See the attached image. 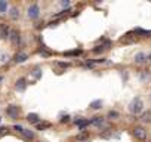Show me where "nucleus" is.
I'll return each mask as SVG.
<instances>
[{
	"label": "nucleus",
	"mask_w": 151,
	"mask_h": 142,
	"mask_svg": "<svg viewBox=\"0 0 151 142\" xmlns=\"http://www.w3.org/2000/svg\"><path fill=\"white\" fill-rule=\"evenodd\" d=\"M133 135H135V138L139 139V141H145V138H147V132H145V129H144L142 126H136V127L133 129Z\"/></svg>",
	"instance_id": "2"
},
{
	"label": "nucleus",
	"mask_w": 151,
	"mask_h": 142,
	"mask_svg": "<svg viewBox=\"0 0 151 142\" xmlns=\"http://www.w3.org/2000/svg\"><path fill=\"white\" fill-rule=\"evenodd\" d=\"M27 120H28L30 123L39 124V120H40V118H39V115H37L36 113H31V114H28V115H27Z\"/></svg>",
	"instance_id": "11"
},
{
	"label": "nucleus",
	"mask_w": 151,
	"mask_h": 142,
	"mask_svg": "<svg viewBox=\"0 0 151 142\" xmlns=\"http://www.w3.org/2000/svg\"><path fill=\"white\" fill-rule=\"evenodd\" d=\"M76 124H77L79 126V129H85L86 126H89L91 124V120H82V118H77V120H76Z\"/></svg>",
	"instance_id": "10"
},
{
	"label": "nucleus",
	"mask_w": 151,
	"mask_h": 142,
	"mask_svg": "<svg viewBox=\"0 0 151 142\" xmlns=\"http://www.w3.org/2000/svg\"><path fill=\"white\" fill-rule=\"evenodd\" d=\"M130 36H132V34H126L124 37L120 39V42H122V43H132V42H135L136 39H135V37H130Z\"/></svg>",
	"instance_id": "15"
},
{
	"label": "nucleus",
	"mask_w": 151,
	"mask_h": 142,
	"mask_svg": "<svg viewBox=\"0 0 151 142\" xmlns=\"http://www.w3.org/2000/svg\"><path fill=\"white\" fill-rule=\"evenodd\" d=\"M56 65H58V67H61V68H68V67H70V64H68V62H58Z\"/></svg>",
	"instance_id": "25"
},
{
	"label": "nucleus",
	"mask_w": 151,
	"mask_h": 142,
	"mask_svg": "<svg viewBox=\"0 0 151 142\" xmlns=\"http://www.w3.org/2000/svg\"><path fill=\"white\" fill-rule=\"evenodd\" d=\"M135 33H136V34H144V36H147V37H151V31H147V30H142V28H136Z\"/></svg>",
	"instance_id": "19"
},
{
	"label": "nucleus",
	"mask_w": 151,
	"mask_h": 142,
	"mask_svg": "<svg viewBox=\"0 0 151 142\" xmlns=\"http://www.w3.org/2000/svg\"><path fill=\"white\" fill-rule=\"evenodd\" d=\"M150 59H151V55H150Z\"/></svg>",
	"instance_id": "30"
},
{
	"label": "nucleus",
	"mask_w": 151,
	"mask_h": 142,
	"mask_svg": "<svg viewBox=\"0 0 151 142\" xmlns=\"http://www.w3.org/2000/svg\"><path fill=\"white\" fill-rule=\"evenodd\" d=\"M9 15H11V18H12V19H17V18L19 16V11H18V8H12Z\"/></svg>",
	"instance_id": "18"
},
{
	"label": "nucleus",
	"mask_w": 151,
	"mask_h": 142,
	"mask_svg": "<svg viewBox=\"0 0 151 142\" xmlns=\"http://www.w3.org/2000/svg\"><path fill=\"white\" fill-rule=\"evenodd\" d=\"M68 121H70V115H65L61 118V123H68Z\"/></svg>",
	"instance_id": "27"
},
{
	"label": "nucleus",
	"mask_w": 151,
	"mask_h": 142,
	"mask_svg": "<svg viewBox=\"0 0 151 142\" xmlns=\"http://www.w3.org/2000/svg\"><path fill=\"white\" fill-rule=\"evenodd\" d=\"M6 132H8V127H0V135H3Z\"/></svg>",
	"instance_id": "29"
},
{
	"label": "nucleus",
	"mask_w": 151,
	"mask_h": 142,
	"mask_svg": "<svg viewBox=\"0 0 151 142\" xmlns=\"http://www.w3.org/2000/svg\"><path fill=\"white\" fill-rule=\"evenodd\" d=\"M6 11H8V2L0 0V14H6Z\"/></svg>",
	"instance_id": "16"
},
{
	"label": "nucleus",
	"mask_w": 151,
	"mask_h": 142,
	"mask_svg": "<svg viewBox=\"0 0 151 142\" xmlns=\"http://www.w3.org/2000/svg\"><path fill=\"white\" fill-rule=\"evenodd\" d=\"M91 124H93V126H96V127H101V126L104 124V118H102V117H93V118L91 120Z\"/></svg>",
	"instance_id": "12"
},
{
	"label": "nucleus",
	"mask_w": 151,
	"mask_h": 142,
	"mask_svg": "<svg viewBox=\"0 0 151 142\" xmlns=\"http://www.w3.org/2000/svg\"><path fill=\"white\" fill-rule=\"evenodd\" d=\"M80 53H82L80 49H77V50H70V52H65V56H77V55H80Z\"/></svg>",
	"instance_id": "20"
},
{
	"label": "nucleus",
	"mask_w": 151,
	"mask_h": 142,
	"mask_svg": "<svg viewBox=\"0 0 151 142\" xmlns=\"http://www.w3.org/2000/svg\"><path fill=\"white\" fill-rule=\"evenodd\" d=\"M142 110H144V102H142L141 98H135V99L130 101V104H129V111H130L132 114H141Z\"/></svg>",
	"instance_id": "1"
},
{
	"label": "nucleus",
	"mask_w": 151,
	"mask_h": 142,
	"mask_svg": "<svg viewBox=\"0 0 151 142\" xmlns=\"http://www.w3.org/2000/svg\"><path fill=\"white\" fill-rule=\"evenodd\" d=\"M11 36V31H9V27L6 24H0V39L6 40L8 37Z\"/></svg>",
	"instance_id": "4"
},
{
	"label": "nucleus",
	"mask_w": 151,
	"mask_h": 142,
	"mask_svg": "<svg viewBox=\"0 0 151 142\" xmlns=\"http://www.w3.org/2000/svg\"><path fill=\"white\" fill-rule=\"evenodd\" d=\"M28 18H31V19H36L37 16H39V14H40V8H39V5H31L30 8H28Z\"/></svg>",
	"instance_id": "3"
},
{
	"label": "nucleus",
	"mask_w": 151,
	"mask_h": 142,
	"mask_svg": "<svg viewBox=\"0 0 151 142\" xmlns=\"http://www.w3.org/2000/svg\"><path fill=\"white\" fill-rule=\"evenodd\" d=\"M24 135H25V138H28V139H33L34 138V132L33 130H28V129H24V132H22Z\"/></svg>",
	"instance_id": "21"
},
{
	"label": "nucleus",
	"mask_w": 151,
	"mask_h": 142,
	"mask_svg": "<svg viewBox=\"0 0 151 142\" xmlns=\"http://www.w3.org/2000/svg\"><path fill=\"white\" fill-rule=\"evenodd\" d=\"M9 39H11L12 44H19V42H21V36H19V33H18L17 30H12V31H11Z\"/></svg>",
	"instance_id": "6"
},
{
	"label": "nucleus",
	"mask_w": 151,
	"mask_h": 142,
	"mask_svg": "<svg viewBox=\"0 0 151 142\" xmlns=\"http://www.w3.org/2000/svg\"><path fill=\"white\" fill-rule=\"evenodd\" d=\"M89 107H91L92 110H99V108H102V101H101V99H96V101L91 102Z\"/></svg>",
	"instance_id": "13"
},
{
	"label": "nucleus",
	"mask_w": 151,
	"mask_h": 142,
	"mask_svg": "<svg viewBox=\"0 0 151 142\" xmlns=\"http://www.w3.org/2000/svg\"><path fill=\"white\" fill-rule=\"evenodd\" d=\"M108 118H119V113L117 111H110L108 113Z\"/></svg>",
	"instance_id": "24"
},
{
	"label": "nucleus",
	"mask_w": 151,
	"mask_h": 142,
	"mask_svg": "<svg viewBox=\"0 0 151 142\" xmlns=\"http://www.w3.org/2000/svg\"><path fill=\"white\" fill-rule=\"evenodd\" d=\"M37 127H39V130L49 129V127H50V123H47V121H46V123H39V124H37Z\"/></svg>",
	"instance_id": "22"
},
{
	"label": "nucleus",
	"mask_w": 151,
	"mask_h": 142,
	"mask_svg": "<svg viewBox=\"0 0 151 142\" xmlns=\"http://www.w3.org/2000/svg\"><path fill=\"white\" fill-rule=\"evenodd\" d=\"M27 59H28V55H27L25 52H19V53H17L15 58H14L15 62H24V61H27Z\"/></svg>",
	"instance_id": "8"
},
{
	"label": "nucleus",
	"mask_w": 151,
	"mask_h": 142,
	"mask_svg": "<svg viewBox=\"0 0 151 142\" xmlns=\"http://www.w3.org/2000/svg\"><path fill=\"white\" fill-rule=\"evenodd\" d=\"M89 139V133L88 132H83V133H80V135H77V136H76V141H88Z\"/></svg>",
	"instance_id": "17"
},
{
	"label": "nucleus",
	"mask_w": 151,
	"mask_h": 142,
	"mask_svg": "<svg viewBox=\"0 0 151 142\" xmlns=\"http://www.w3.org/2000/svg\"><path fill=\"white\" fill-rule=\"evenodd\" d=\"M6 113H8V115H11L12 118H17V117L19 115V108H18L17 105H11V107H8Z\"/></svg>",
	"instance_id": "5"
},
{
	"label": "nucleus",
	"mask_w": 151,
	"mask_h": 142,
	"mask_svg": "<svg viewBox=\"0 0 151 142\" xmlns=\"http://www.w3.org/2000/svg\"><path fill=\"white\" fill-rule=\"evenodd\" d=\"M141 120L144 123H150L151 121V111H145L142 115H141Z\"/></svg>",
	"instance_id": "14"
},
{
	"label": "nucleus",
	"mask_w": 151,
	"mask_h": 142,
	"mask_svg": "<svg viewBox=\"0 0 151 142\" xmlns=\"http://www.w3.org/2000/svg\"><path fill=\"white\" fill-rule=\"evenodd\" d=\"M145 61H147V55H145V53L139 52V53L135 55V62H136V64H144Z\"/></svg>",
	"instance_id": "9"
},
{
	"label": "nucleus",
	"mask_w": 151,
	"mask_h": 142,
	"mask_svg": "<svg viewBox=\"0 0 151 142\" xmlns=\"http://www.w3.org/2000/svg\"><path fill=\"white\" fill-rule=\"evenodd\" d=\"M15 87H17V90L24 92V90H25V87H27V82H25V79H18V80H17Z\"/></svg>",
	"instance_id": "7"
},
{
	"label": "nucleus",
	"mask_w": 151,
	"mask_h": 142,
	"mask_svg": "<svg viewBox=\"0 0 151 142\" xmlns=\"http://www.w3.org/2000/svg\"><path fill=\"white\" fill-rule=\"evenodd\" d=\"M14 129H15V130H18V132H21V133L24 132V127H22L21 124H17V126H14Z\"/></svg>",
	"instance_id": "26"
},
{
	"label": "nucleus",
	"mask_w": 151,
	"mask_h": 142,
	"mask_svg": "<svg viewBox=\"0 0 151 142\" xmlns=\"http://www.w3.org/2000/svg\"><path fill=\"white\" fill-rule=\"evenodd\" d=\"M104 50H105V47H104V44H101V46H96V47L93 49V53L98 55V53H102Z\"/></svg>",
	"instance_id": "23"
},
{
	"label": "nucleus",
	"mask_w": 151,
	"mask_h": 142,
	"mask_svg": "<svg viewBox=\"0 0 151 142\" xmlns=\"http://www.w3.org/2000/svg\"><path fill=\"white\" fill-rule=\"evenodd\" d=\"M61 5H62L64 8H68V6H70V2H68V0H64V2H62Z\"/></svg>",
	"instance_id": "28"
}]
</instances>
